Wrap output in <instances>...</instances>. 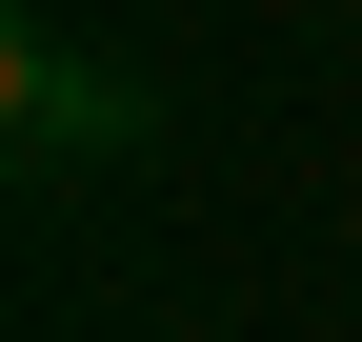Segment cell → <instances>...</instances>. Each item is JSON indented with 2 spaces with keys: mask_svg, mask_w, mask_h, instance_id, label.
Wrapping results in <instances>:
<instances>
[{
  "mask_svg": "<svg viewBox=\"0 0 362 342\" xmlns=\"http://www.w3.org/2000/svg\"><path fill=\"white\" fill-rule=\"evenodd\" d=\"M0 101H21V161H121V141H141V81H101L61 20L0 40Z\"/></svg>",
  "mask_w": 362,
  "mask_h": 342,
  "instance_id": "obj_1",
  "label": "cell"
}]
</instances>
